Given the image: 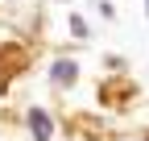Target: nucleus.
Segmentation results:
<instances>
[{
    "mask_svg": "<svg viewBox=\"0 0 149 141\" xmlns=\"http://www.w3.org/2000/svg\"><path fill=\"white\" fill-rule=\"evenodd\" d=\"M50 83L54 87H74V83H79V62H74V58H58L50 66Z\"/></svg>",
    "mask_w": 149,
    "mask_h": 141,
    "instance_id": "f03ea898",
    "label": "nucleus"
},
{
    "mask_svg": "<svg viewBox=\"0 0 149 141\" xmlns=\"http://www.w3.org/2000/svg\"><path fill=\"white\" fill-rule=\"evenodd\" d=\"M25 125H29V137H33V141H50V137H54V120H50L46 108H29Z\"/></svg>",
    "mask_w": 149,
    "mask_h": 141,
    "instance_id": "f257e3e1",
    "label": "nucleus"
},
{
    "mask_svg": "<svg viewBox=\"0 0 149 141\" xmlns=\"http://www.w3.org/2000/svg\"><path fill=\"white\" fill-rule=\"evenodd\" d=\"M91 4H95V13L104 21H116V4H112V0H91Z\"/></svg>",
    "mask_w": 149,
    "mask_h": 141,
    "instance_id": "7ed1b4c3",
    "label": "nucleus"
},
{
    "mask_svg": "<svg viewBox=\"0 0 149 141\" xmlns=\"http://www.w3.org/2000/svg\"><path fill=\"white\" fill-rule=\"evenodd\" d=\"M145 13H149V0H145Z\"/></svg>",
    "mask_w": 149,
    "mask_h": 141,
    "instance_id": "423d86ee",
    "label": "nucleus"
},
{
    "mask_svg": "<svg viewBox=\"0 0 149 141\" xmlns=\"http://www.w3.org/2000/svg\"><path fill=\"white\" fill-rule=\"evenodd\" d=\"M58 4H70V0H58Z\"/></svg>",
    "mask_w": 149,
    "mask_h": 141,
    "instance_id": "39448f33",
    "label": "nucleus"
},
{
    "mask_svg": "<svg viewBox=\"0 0 149 141\" xmlns=\"http://www.w3.org/2000/svg\"><path fill=\"white\" fill-rule=\"evenodd\" d=\"M66 25H70V33H74V38H87V21H83L79 13H70V21H66Z\"/></svg>",
    "mask_w": 149,
    "mask_h": 141,
    "instance_id": "20e7f679",
    "label": "nucleus"
}]
</instances>
